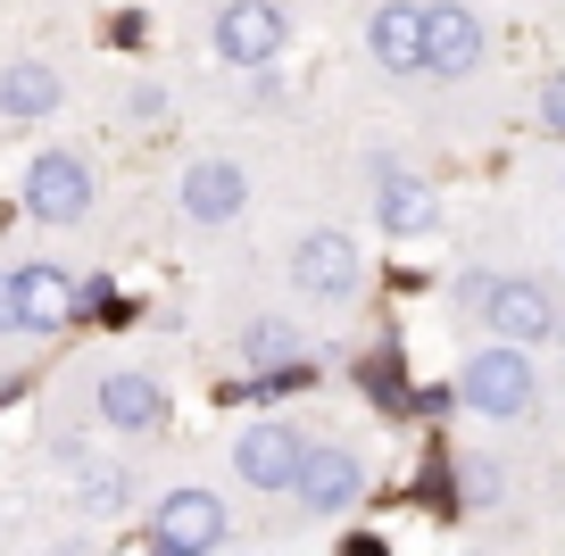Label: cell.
Here are the masks:
<instances>
[{
  "label": "cell",
  "instance_id": "obj_1",
  "mask_svg": "<svg viewBox=\"0 0 565 556\" xmlns=\"http://www.w3.org/2000/svg\"><path fill=\"white\" fill-rule=\"evenodd\" d=\"M458 299L499 332V341H515V349H532V341L557 332V299H548L541 282H524V275H466Z\"/></svg>",
  "mask_w": 565,
  "mask_h": 556
},
{
  "label": "cell",
  "instance_id": "obj_2",
  "mask_svg": "<svg viewBox=\"0 0 565 556\" xmlns=\"http://www.w3.org/2000/svg\"><path fill=\"white\" fill-rule=\"evenodd\" d=\"M233 539V515L216 490H167L159 506H150V532H141V548H159V556H209Z\"/></svg>",
  "mask_w": 565,
  "mask_h": 556
},
{
  "label": "cell",
  "instance_id": "obj_3",
  "mask_svg": "<svg viewBox=\"0 0 565 556\" xmlns=\"http://www.w3.org/2000/svg\"><path fill=\"white\" fill-rule=\"evenodd\" d=\"M532 357L515 341H491V349H475L466 357V374H458V399L475 407V416H491V424H508V416H532Z\"/></svg>",
  "mask_w": 565,
  "mask_h": 556
},
{
  "label": "cell",
  "instance_id": "obj_4",
  "mask_svg": "<svg viewBox=\"0 0 565 556\" xmlns=\"http://www.w3.org/2000/svg\"><path fill=\"white\" fill-rule=\"evenodd\" d=\"M209 51L225 58V67H275L282 51H291V18H282L275 0H225L209 25Z\"/></svg>",
  "mask_w": 565,
  "mask_h": 556
},
{
  "label": "cell",
  "instance_id": "obj_5",
  "mask_svg": "<svg viewBox=\"0 0 565 556\" xmlns=\"http://www.w3.org/2000/svg\"><path fill=\"white\" fill-rule=\"evenodd\" d=\"M18 200H25L34 225H84L92 216V158L84 150H42L34 167H25Z\"/></svg>",
  "mask_w": 565,
  "mask_h": 556
},
{
  "label": "cell",
  "instance_id": "obj_6",
  "mask_svg": "<svg viewBox=\"0 0 565 556\" xmlns=\"http://www.w3.org/2000/svg\"><path fill=\"white\" fill-rule=\"evenodd\" d=\"M300 449H308V440L291 432V424L258 416V424H242V440H233V473H242L249 490H291V473H300Z\"/></svg>",
  "mask_w": 565,
  "mask_h": 556
},
{
  "label": "cell",
  "instance_id": "obj_7",
  "mask_svg": "<svg viewBox=\"0 0 565 556\" xmlns=\"http://www.w3.org/2000/svg\"><path fill=\"white\" fill-rule=\"evenodd\" d=\"M358 275H366V258H358L350 233H308V242H291V282H300L308 299H350Z\"/></svg>",
  "mask_w": 565,
  "mask_h": 556
},
{
  "label": "cell",
  "instance_id": "obj_8",
  "mask_svg": "<svg viewBox=\"0 0 565 556\" xmlns=\"http://www.w3.org/2000/svg\"><path fill=\"white\" fill-rule=\"evenodd\" d=\"M358 490H366V466L350 449H300V473H291V499L308 515H350Z\"/></svg>",
  "mask_w": 565,
  "mask_h": 556
},
{
  "label": "cell",
  "instance_id": "obj_9",
  "mask_svg": "<svg viewBox=\"0 0 565 556\" xmlns=\"http://www.w3.org/2000/svg\"><path fill=\"white\" fill-rule=\"evenodd\" d=\"M482 67V18L466 0H441V9H424V75H475Z\"/></svg>",
  "mask_w": 565,
  "mask_h": 556
},
{
  "label": "cell",
  "instance_id": "obj_10",
  "mask_svg": "<svg viewBox=\"0 0 565 556\" xmlns=\"http://www.w3.org/2000/svg\"><path fill=\"white\" fill-rule=\"evenodd\" d=\"M175 209L192 216V225H233V216L249 209V174L233 167V158H200V167H183Z\"/></svg>",
  "mask_w": 565,
  "mask_h": 556
},
{
  "label": "cell",
  "instance_id": "obj_11",
  "mask_svg": "<svg viewBox=\"0 0 565 556\" xmlns=\"http://www.w3.org/2000/svg\"><path fill=\"white\" fill-rule=\"evenodd\" d=\"M374 216H383V233H433L441 225V192H433V183H424V174H407V167H374Z\"/></svg>",
  "mask_w": 565,
  "mask_h": 556
},
{
  "label": "cell",
  "instance_id": "obj_12",
  "mask_svg": "<svg viewBox=\"0 0 565 556\" xmlns=\"http://www.w3.org/2000/svg\"><path fill=\"white\" fill-rule=\"evenodd\" d=\"M92 416L108 424V432H159L167 424V391L150 383V374H100V391H92Z\"/></svg>",
  "mask_w": 565,
  "mask_h": 556
},
{
  "label": "cell",
  "instance_id": "obj_13",
  "mask_svg": "<svg viewBox=\"0 0 565 556\" xmlns=\"http://www.w3.org/2000/svg\"><path fill=\"white\" fill-rule=\"evenodd\" d=\"M366 51L383 75H424V9L416 0H383L366 18Z\"/></svg>",
  "mask_w": 565,
  "mask_h": 556
},
{
  "label": "cell",
  "instance_id": "obj_14",
  "mask_svg": "<svg viewBox=\"0 0 565 556\" xmlns=\"http://www.w3.org/2000/svg\"><path fill=\"white\" fill-rule=\"evenodd\" d=\"M58 100H67V84H58L51 58H9L0 67V125H42L58 117Z\"/></svg>",
  "mask_w": 565,
  "mask_h": 556
},
{
  "label": "cell",
  "instance_id": "obj_15",
  "mask_svg": "<svg viewBox=\"0 0 565 556\" xmlns=\"http://www.w3.org/2000/svg\"><path fill=\"white\" fill-rule=\"evenodd\" d=\"M18 275V332H67L75 275L67 266H9Z\"/></svg>",
  "mask_w": 565,
  "mask_h": 556
},
{
  "label": "cell",
  "instance_id": "obj_16",
  "mask_svg": "<svg viewBox=\"0 0 565 556\" xmlns=\"http://www.w3.org/2000/svg\"><path fill=\"white\" fill-rule=\"evenodd\" d=\"M67 324H108V332H125V324H134V299H125L108 275H84V282H75V299H67Z\"/></svg>",
  "mask_w": 565,
  "mask_h": 556
},
{
  "label": "cell",
  "instance_id": "obj_17",
  "mask_svg": "<svg viewBox=\"0 0 565 556\" xmlns=\"http://www.w3.org/2000/svg\"><path fill=\"white\" fill-rule=\"evenodd\" d=\"M282 357H308L300 349V324H282V316H258L242 332V365H282Z\"/></svg>",
  "mask_w": 565,
  "mask_h": 556
},
{
  "label": "cell",
  "instance_id": "obj_18",
  "mask_svg": "<svg viewBox=\"0 0 565 556\" xmlns=\"http://www.w3.org/2000/svg\"><path fill=\"white\" fill-rule=\"evenodd\" d=\"M358 383H366V399L407 407V391H399V365H391V357H366V365H358Z\"/></svg>",
  "mask_w": 565,
  "mask_h": 556
},
{
  "label": "cell",
  "instance_id": "obj_19",
  "mask_svg": "<svg viewBox=\"0 0 565 556\" xmlns=\"http://www.w3.org/2000/svg\"><path fill=\"white\" fill-rule=\"evenodd\" d=\"M167 117H175V100H167L159 84H141L134 92V125H167Z\"/></svg>",
  "mask_w": 565,
  "mask_h": 556
},
{
  "label": "cell",
  "instance_id": "obj_20",
  "mask_svg": "<svg viewBox=\"0 0 565 556\" xmlns=\"http://www.w3.org/2000/svg\"><path fill=\"white\" fill-rule=\"evenodd\" d=\"M541 133H565V75L541 84Z\"/></svg>",
  "mask_w": 565,
  "mask_h": 556
},
{
  "label": "cell",
  "instance_id": "obj_21",
  "mask_svg": "<svg viewBox=\"0 0 565 556\" xmlns=\"http://www.w3.org/2000/svg\"><path fill=\"white\" fill-rule=\"evenodd\" d=\"M0 332H18V275L0 266Z\"/></svg>",
  "mask_w": 565,
  "mask_h": 556
},
{
  "label": "cell",
  "instance_id": "obj_22",
  "mask_svg": "<svg viewBox=\"0 0 565 556\" xmlns=\"http://www.w3.org/2000/svg\"><path fill=\"white\" fill-rule=\"evenodd\" d=\"M548 341H565V316H557V332H548Z\"/></svg>",
  "mask_w": 565,
  "mask_h": 556
},
{
  "label": "cell",
  "instance_id": "obj_23",
  "mask_svg": "<svg viewBox=\"0 0 565 556\" xmlns=\"http://www.w3.org/2000/svg\"><path fill=\"white\" fill-rule=\"evenodd\" d=\"M0 539H9V515H0Z\"/></svg>",
  "mask_w": 565,
  "mask_h": 556
}]
</instances>
